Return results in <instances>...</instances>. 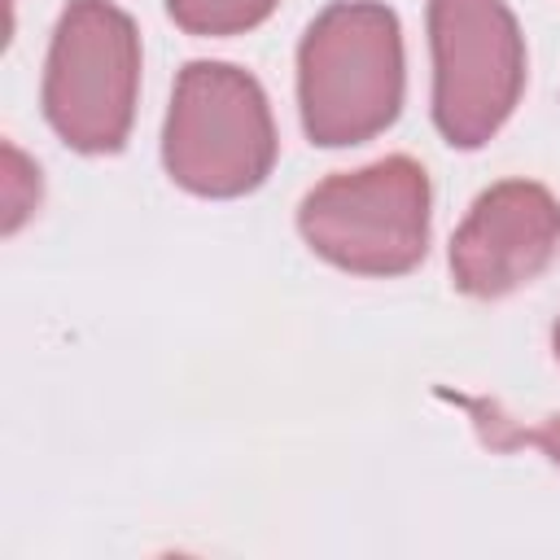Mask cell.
<instances>
[{"label":"cell","mask_w":560,"mask_h":560,"mask_svg":"<svg viewBox=\"0 0 560 560\" xmlns=\"http://www.w3.org/2000/svg\"><path fill=\"white\" fill-rule=\"evenodd\" d=\"M298 105L315 144H363L398 118L402 31L376 0L328 4L298 48Z\"/></svg>","instance_id":"1"},{"label":"cell","mask_w":560,"mask_h":560,"mask_svg":"<svg viewBox=\"0 0 560 560\" xmlns=\"http://www.w3.org/2000/svg\"><path fill=\"white\" fill-rule=\"evenodd\" d=\"M521 442H529V446H538L556 468H560V416H547L542 424H534V429H521L516 433Z\"/></svg>","instance_id":"9"},{"label":"cell","mask_w":560,"mask_h":560,"mask_svg":"<svg viewBox=\"0 0 560 560\" xmlns=\"http://www.w3.org/2000/svg\"><path fill=\"white\" fill-rule=\"evenodd\" d=\"M560 249V201L534 179L486 188L451 236V276L468 298L529 284Z\"/></svg>","instance_id":"6"},{"label":"cell","mask_w":560,"mask_h":560,"mask_svg":"<svg viewBox=\"0 0 560 560\" xmlns=\"http://www.w3.org/2000/svg\"><path fill=\"white\" fill-rule=\"evenodd\" d=\"M433 122L455 149L486 144L521 101L525 44L503 0H429Z\"/></svg>","instance_id":"5"},{"label":"cell","mask_w":560,"mask_h":560,"mask_svg":"<svg viewBox=\"0 0 560 560\" xmlns=\"http://www.w3.org/2000/svg\"><path fill=\"white\" fill-rule=\"evenodd\" d=\"M162 162L197 197L258 188L276 162V122L258 79L228 61L184 66L166 109Z\"/></svg>","instance_id":"2"},{"label":"cell","mask_w":560,"mask_h":560,"mask_svg":"<svg viewBox=\"0 0 560 560\" xmlns=\"http://www.w3.org/2000/svg\"><path fill=\"white\" fill-rule=\"evenodd\" d=\"M280 0H166L175 26L188 35H241L258 26Z\"/></svg>","instance_id":"7"},{"label":"cell","mask_w":560,"mask_h":560,"mask_svg":"<svg viewBox=\"0 0 560 560\" xmlns=\"http://www.w3.org/2000/svg\"><path fill=\"white\" fill-rule=\"evenodd\" d=\"M551 350H556V359H560V324H556V332H551Z\"/></svg>","instance_id":"10"},{"label":"cell","mask_w":560,"mask_h":560,"mask_svg":"<svg viewBox=\"0 0 560 560\" xmlns=\"http://www.w3.org/2000/svg\"><path fill=\"white\" fill-rule=\"evenodd\" d=\"M298 232L341 271L402 276L429 249V175L402 153L328 175L302 197Z\"/></svg>","instance_id":"3"},{"label":"cell","mask_w":560,"mask_h":560,"mask_svg":"<svg viewBox=\"0 0 560 560\" xmlns=\"http://www.w3.org/2000/svg\"><path fill=\"white\" fill-rule=\"evenodd\" d=\"M39 206V166L13 144L4 140L0 153V232L13 236Z\"/></svg>","instance_id":"8"},{"label":"cell","mask_w":560,"mask_h":560,"mask_svg":"<svg viewBox=\"0 0 560 560\" xmlns=\"http://www.w3.org/2000/svg\"><path fill=\"white\" fill-rule=\"evenodd\" d=\"M140 92L136 22L109 0H70L44 66V114L79 153L122 149Z\"/></svg>","instance_id":"4"}]
</instances>
